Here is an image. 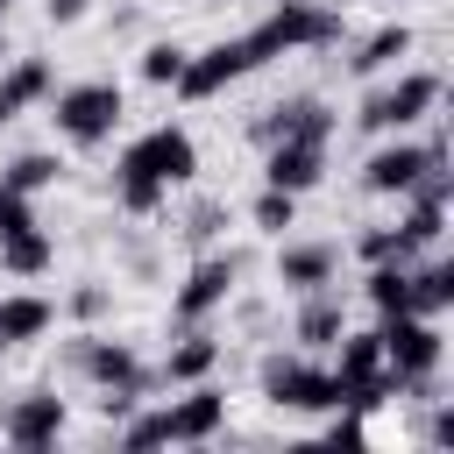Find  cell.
Instances as JSON below:
<instances>
[{
  "label": "cell",
  "instance_id": "cell-1",
  "mask_svg": "<svg viewBox=\"0 0 454 454\" xmlns=\"http://www.w3.org/2000/svg\"><path fill=\"white\" fill-rule=\"evenodd\" d=\"M199 177V142L184 135V128H149V135H135L128 149H121V170H114V199H121V213H156L177 184H192Z\"/></svg>",
  "mask_w": 454,
  "mask_h": 454
},
{
  "label": "cell",
  "instance_id": "cell-2",
  "mask_svg": "<svg viewBox=\"0 0 454 454\" xmlns=\"http://www.w3.org/2000/svg\"><path fill=\"white\" fill-rule=\"evenodd\" d=\"M376 340H383L390 383L411 390V397H433V369H440V355H447L440 319H426V312H390V319L376 326Z\"/></svg>",
  "mask_w": 454,
  "mask_h": 454
},
{
  "label": "cell",
  "instance_id": "cell-3",
  "mask_svg": "<svg viewBox=\"0 0 454 454\" xmlns=\"http://www.w3.org/2000/svg\"><path fill=\"white\" fill-rule=\"evenodd\" d=\"M121 114H128V99H121V85H114V78H85V85H64V92H57V106H50L57 135H64L71 149H99V142L121 128Z\"/></svg>",
  "mask_w": 454,
  "mask_h": 454
},
{
  "label": "cell",
  "instance_id": "cell-4",
  "mask_svg": "<svg viewBox=\"0 0 454 454\" xmlns=\"http://www.w3.org/2000/svg\"><path fill=\"white\" fill-rule=\"evenodd\" d=\"M433 106H440V71H397L390 85H376V92L362 99L355 121H362L369 135H404V128L426 121Z\"/></svg>",
  "mask_w": 454,
  "mask_h": 454
},
{
  "label": "cell",
  "instance_id": "cell-5",
  "mask_svg": "<svg viewBox=\"0 0 454 454\" xmlns=\"http://www.w3.org/2000/svg\"><path fill=\"white\" fill-rule=\"evenodd\" d=\"M262 397L277 411H340V383L333 369L305 362V355H270L262 362Z\"/></svg>",
  "mask_w": 454,
  "mask_h": 454
},
{
  "label": "cell",
  "instance_id": "cell-6",
  "mask_svg": "<svg viewBox=\"0 0 454 454\" xmlns=\"http://www.w3.org/2000/svg\"><path fill=\"white\" fill-rule=\"evenodd\" d=\"M426 170H447V142H404V135H390V142L362 163V192H376V199H404Z\"/></svg>",
  "mask_w": 454,
  "mask_h": 454
},
{
  "label": "cell",
  "instance_id": "cell-7",
  "mask_svg": "<svg viewBox=\"0 0 454 454\" xmlns=\"http://www.w3.org/2000/svg\"><path fill=\"white\" fill-rule=\"evenodd\" d=\"M234 284H241V255H206V262H192V277H184L177 298H170V319H177V326H199L206 312H220V305L234 298Z\"/></svg>",
  "mask_w": 454,
  "mask_h": 454
},
{
  "label": "cell",
  "instance_id": "cell-8",
  "mask_svg": "<svg viewBox=\"0 0 454 454\" xmlns=\"http://www.w3.org/2000/svg\"><path fill=\"white\" fill-rule=\"evenodd\" d=\"M71 369H85L99 390H149V369L135 362V348L128 340H106V333H78L71 340Z\"/></svg>",
  "mask_w": 454,
  "mask_h": 454
},
{
  "label": "cell",
  "instance_id": "cell-9",
  "mask_svg": "<svg viewBox=\"0 0 454 454\" xmlns=\"http://www.w3.org/2000/svg\"><path fill=\"white\" fill-rule=\"evenodd\" d=\"M319 177H326V135L262 142V184H277V192H312Z\"/></svg>",
  "mask_w": 454,
  "mask_h": 454
},
{
  "label": "cell",
  "instance_id": "cell-10",
  "mask_svg": "<svg viewBox=\"0 0 454 454\" xmlns=\"http://www.w3.org/2000/svg\"><path fill=\"white\" fill-rule=\"evenodd\" d=\"M220 426H227V397H220L213 383H192L184 397L163 404V440H170V447H206Z\"/></svg>",
  "mask_w": 454,
  "mask_h": 454
},
{
  "label": "cell",
  "instance_id": "cell-11",
  "mask_svg": "<svg viewBox=\"0 0 454 454\" xmlns=\"http://www.w3.org/2000/svg\"><path fill=\"white\" fill-rule=\"evenodd\" d=\"M234 78H248V50H241V35H227V43L199 50V57H184V71H177V99H213V92H227Z\"/></svg>",
  "mask_w": 454,
  "mask_h": 454
},
{
  "label": "cell",
  "instance_id": "cell-12",
  "mask_svg": "<svg viewBox=\"0 0 454 454\" xmlns=\"http://www.w3.org/2000/svg\"><path fill=\"white\" fill-rule=\"evenodd\" d=\"M57 433H64V397H50V390L14 397V404H7V419H0V440H7V447H21V454L57 447Z\"/></svg>",
  "mask_w": 454,
  "mask_h": 454
},
{
  "label": "cell",
  "instance_id": "cell-13",
  "mask_svg": "<svg viewBox=\"0 0 454 454\" xmlns=\"http://www.w3.org/2000/svg\"><path fill=\"white\" fill-rule=\"evenodd\" d=\"M340 277V248L333 241H284L277 255V284L284 291H326Z\"/></svg>",
  "mask_w": 454,
  "mask_h": 454
},
{
  "label": "cell",
  "instance_id": "cell-14",
  "mask_svg": "<svg viewBox=\"0 0 454 454\" xmlns=\"http://www.w3.org/2000/svg\"><path fill=\"white\" fill-rule=\"evenodd\" d=\"M284 135H326V142H333V114H326V99L298 92V99H284V106H270V114L255 121V142H284Z\"/></svg>",
  "mask_w": 454,
  "mask_h": 454
},
{
  "label": "cell",
  "instance_id": "cell-15",
  "mask_svg": "<svg viewBox=\"0 0 454 454\" xmlns=\"http://www.w3.org/2000/svg\"><path fill=\"white\" fill-rule=\"evenodd\" d=\"M305 305H298V319H291V340L298 348H333L340 333H348V312H340V298H333V284L326 291H298Z\"/></svg>",
  "mask_w": 454,
  "mask_h": 454
},
{
  "label": "cell",
  "instance_id": "cell-16",
  "mask_svg": "<svg viewBox=\"0 0 454 454\" xmlns=\"http://www.w3.org/2000/svg\"><path fill=\"white\" fill-rule=\"evenodd\" d=\"M50 319H57V305H50V298H35V291H14V298H0V340H7V348H21V340H43V333H50Z\"/></svg>",
  "mask_w": 454,
  "mask_h": 454
},
{
  "label": "cell",
  "instance_id": "cell-17",
  "mask_svg": "<svg viewBox=\"0 0 454 454\" xmlns=\"http://www.w3.org/2000/svg\"><path fill=\"white\" fill-rule=\"evenodd\" d=\"M57 262V241L43 227H21V234H0V270L7 277H43Z\"/></svg>",
  "mask_w": 454,
  "mask_h": 454
},
{
  "label": "cell",
  "instance_id": "cell-18",
  "mask_svg": "<svg viewBox=\"0 0 454 454\" xmlns=\"http://www.w3.org/2000/svg\"><path fill=\"white\" fill-rule=\"evenodd\" d=\"M43 92H50V64H43V57H21V64L0 78V128H7L14 114H28Z\"/></svg>",
  "mask_w": 454,
  "mask_h": 454
},
{
  "label": "cell",
  "instance_id": "cell-19",
  "mask_svg": "<svg viewBox=\"0 0 454 454\" xmlns=\"http://www.w3.org/2000/svg\"><path fill=\"white\" fill-rule=\"evenodd\" d=\"M447 305H454V262H440V255H433V262H419V255H411V312L440 319Z\"/></svg>",
  "mask_w": 454,
  "mask_h": 454
},
{
  "label": "cell",
  "instance_id": "cell-20",
  "mask_svg": "<svg viewBox=\"0 0 454 454\" xmlns=\"http://www.w3.org/2000/svg\"><path fill=\"white\" fill-rule=\"evenodd\" d=\"M213 362H220V340H213V333H184V340L163 355V383H206Z\"/></svg>",
  "mask_w": 454,
  "mask_h": 454
},
{
  "label": "cell",
  "instance_id": "cell-21",
  "mask_svg": "<svg viewBox=\"0 0 454 454\" xmlns=\"http://www.w3.org/2000/svg\"><path fill=\"white\" fill-rule=\"evenodd\" d=\"M397 57H411V28H404V21L376 28V35H369V43H362V50L348 57V71H355V78H376V71H390Z\"/></svg>",
  "mask_w": 454,
  "mask_h": 454
},
{
  "label": "cell",
  "instance_id": "cell-22",
  "mask_svg": "<svg viewBox=\"0 0 454 454\" xmlns=\"http://www.w3.org/2000/svg\"><path fill=\"white\" fill-rule=\"evenodd\" d=\"M369 305L390 319V312H411V262H369Z\"/></svg>",
  "mask_w": 454,
  "mask_h": 454
},
{
  "label": "cell",
  "instance_id": "cell-23",
  "mask_svg": "<svg viewBox=\"0 0 454 454\" xmlns=\"http://www.w3.org/2000/svg\"><path fill=\"white\" fill-rule=\"evenodd\" d=\"M0 177H7L14 192H28V199H35L43 184H57V177H64V163H57L50 149H21V156H14V163H7Z\"/></svg>",
  "mask_w": 454,
  "mask_h": 454
},
{
  "label": "cell",
  "instance_id": "cell-24",
  "mask_svg": "<svg viewBox=\"0 0 454 454\" xmlns=\"http://www.w3.org/2000/svg\"><path fill=\"white\" fill-rule=\"evenodd\" d=\"M248 220H255L262 234H284V227H298V192H277V184H262V199L248 206Z\"/></svg>",
  "mask_w": 454,
  "mask_h": 454
},
{
  "label": "cell",
  "instance_id": "cell-25",
  "mask_svg": "<svg viewBox=\"0 0 454 454\" xmlns=\"http://www.w3.org/2000/svg\"><path fill=\"white\" fill-rule=\"evenodd\" d=\"M419 255V241L404 234V227H376L369 241H362V262H411Z\"/></svg>",
  "mask_w": 454,
  "mask_h": 454
},
{
  "label": "cell",
  "instance_id": "cell-26",
  "mask_svg": "<svg viewBox=\"0 0 454 454\" xmlns=\"http://www.w3.org/2000/svg\"><path fill=\"white\" fill-rule=\"evenodd\" d=\"M184 57H192V50H177V43H149V50H142V78H149V85H177Z\"/></svg>",
  "mask_w": 454,
  "mask_h": 454
},
{
  "label": "cell",
  "instance_id": "cell-27",
  "mask_svg": "<svg viewBox=\"0 0 454 454\" xmlns=\"http://www.w3.org/2000/svg\"><path fill=\"white\" fill-rule=\"evenodd\" d=\"M121 447H170L163 440V411H128L121 419Z\"/></svg>",
  "mask_w": 454,
  "mask_h": 454
},
{
  "label": "cell",
  "instance_id": "cell-28",
  "mask_svg": "<svg viewBox=\"0 0 454 454\" xmlns=\"http://www.w3.org/2000/svg\"><path fill=\"white\" fill-rule=\"evenodd\" d=\"M21 227H35V206H28V192H14L0 177V234H21Z\"/></svg>",
  "mask_w": 454,
  "mask_h": 454
},
{
  "label": "cell",
  "instance_id": "cell-29",
  "mask_svg": "<svg viewBox=\"0 0 454 454\" xmlns=\"http://www.w3.org/2000/svg\"><path fill=\"white\" fill-rule=\"evenodd\" d=\"M326 440H333V447H362V419H333Z\"/></svg>",
  "mask_w": 454,
  "mask_h": 454
},
{
  "label": "cell",
  "instance_id": "cell-30",
  "mask_svg": "<svg viewBox=\"0 0 454 454\" xmlns=\"http://www.w3.org/2000/svg\"><path fill=\"white\" fill-rule=\"evenodd\" d=\"M206 234H220V206H199L192 213V241H206Z\"/></svg>",
  "mask_w": 454,
  "mask_h": 454
},
{
  "label": "cell",
  "instance_id": "cell-31",
  "mask_svg": "<svg viewBox=\"0 0 454 454\" xmlns=\"http://www.w3.org/2000/svg\"><path fill=\"white\" fill-rule=\"evenodd\" d=\"M78 14H85V0H50V21H57V28H71Z\"/></svg>",
  "mask_w": 454,
  "mask_h": 454
},
{
  "label": "cell",
  "instance_id": "cell-32",
  "mask_svg": "<svg viewBox=\"0 0 454 454\" xmlns=\"http://www.w3.org/2000/svg\"><path fill=\"white\" fill-rule=\"evenodd\" d=\"M71 312H85V319H92V312H106V291H78V298H71Z\"/></svg>",
  "mask_w": 454,
  "mask_h": 454
},
{
  "label": "cell",
  "instance_id": "cell-33",
  "mask_svg": "<svg viewBox=\"0 0 454 454\" xmlns=\"http://www.w3.org/2000/svg\"><path fill=\"white\" fill-rule=\"evenodd\" d=\"M7 7H14V0H0V14H7Z\"/></svg>",
  "mask_w": 454,
  "mask_h": 454
},
{
  "label": "cell",
  "instance_id": "cell-34",
  "mask_svg": "<svg viewBox=\"0 0 454 454\" xmlns=\"http://www.w3.org/2000/svg\"><path fill=\"white\" fill-rule=\"evenodd\" d=\"M0 355H7V340H0Z\"/></svg>",
  "mask_w": 454,
  "mask_h": 454
}]
</instances>
